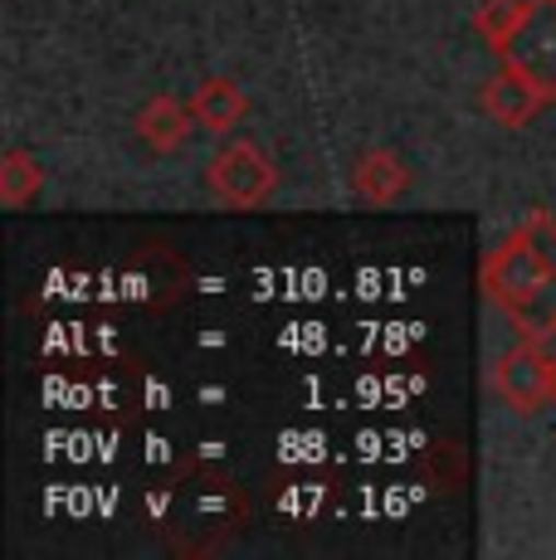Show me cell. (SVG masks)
Segmentation results:
<instances>
[{"label":"cell","instance_id":"cell-1","mask_svg":"<svg viewBox=\"0 0 556 560\" xmlns=\"http://www.w3.org/2000/svg\"><path fill=\"white\" fill-rule=\"evenodd\" d=\"M484 298L518 327V337H556V214L532 210L478 268Z\"/></svg>","mask_w":556,"mask_h":560},{"label":"cell","instance_id":"cell-2","mask_svg":"<svg viewBox=\"0 0 556 560\" xmlns=\"http://www.w3.org/2000/svg\"><path fill=\"white\" fill-rule=\"evenodd\" d=\"M206 186L224 210H259L278 190V166L259 142L234 137V142H224L220 152L206 161Z\"/></svg>","mask_w":556,"mask_h":560},{"label":"cell","instance_id":"cell-3","mask_svg":"<svg viewBox=\"0 0 556 560\" xmlns=\"http://www.w3.org/2000/svg\"><path fill=\"white\" fill-rule=\"evenodd\" d=\"M494 395L512 415H542L552 405V351L547 341L522 337L494 361Z\"/></svg>","mask_w":556,"mask_h":560},{"label":"cell","instance_id":"cell-4","mask_svg":"<svg viewBox=\"0 0 556 560\" xmlns=\"http://www.w3.org/2000/svg\"><path fill=\"white\" fill-rule=\"evenodd\" d=\"M494 54H498V63L522 69L547 93V103H556V0H528L522 25Z\"/></svg>","mask_w":556,"mask_h":560},{"label":"cell","instance_id":"cell-5","mask_svg":"<svg viewBox=\"0 0 556 560\" xmlns=\"http://www.w3.org/2000/svg\"><path fill=\"white\" fill-rule=\"evenodd\" d=\"M478 107H484L498 127H528L532 117L547 107V93H542L522 69L498 63V73L484 83V89H478Z\"/></svg>","mask_w":556,"mask_h":560},{"label":"cell","instance_id":"cell-6","mask_svg":"<svg viewBox=\"0 0 556 560\" xmlns=\"http://www.w3.org/2000/svg\"><path fill=\"white\" fill-rule=\"evenodd\" d=\"M190 127H196V113H190V103L171 98V93H157V98H147L142 107H137V117H132L137 142H142L152 156H176L181 147L190 142Z\"/></svg>","mask_w":556,"mask_h":560},{"label":"cell","instance_id":"cell-7","mask_svg":"<svg viewBox=\"0 0 556 560\" xmlns=\"http://www.w3.org/2000/svg\"><path fill=\"white\" fill-rule=\"evenodd\" d=\"M415 186V171L410 161H405L401 152H391V147H371V152L357 156V166H351V190H357L367 205H401L405 196H410Z\"/></svg>","mask_w":556,"mask_h":560},{"label":"cell","instance_id":"cell-8","mask_svg":"<svg viewBox=\"0 0 556 560\" xmlns=\"http://www.w3.org/2000/svg\"><path fill=\"white\" fill-rule=\"evenodd\" d=\"M190 113H196V122L210 127V132H234V127L250 117V93L234 79H206L196 89V98H190Z\"/></svg>","mask_w":556,"mask_h":560},{"label":"cell","instance_id":"cell-9","mask_svg":"<svg viewBox=\"0 0 556 560\" xmlns=\"http://www.w3.org/2000/svg\"><path fill=\"white\" fill-rule=\"evenodd\" d=\"M39 190H45V166H39L25 147H10V152L0 156V205L20 210V205H30Z\"/></svg>","mask_w":556,"mask_h":560},{"label":"cell","instance_id":"cell-10","mask_svg":"<svg viewBox=\"0 0 556 560\" xmlns=\"http://www.w3.org/2000/svg\"><path fill=\"white\" fill-rule=\"evenodd\" d=\"M522 15H528V0H478L474 5V30L498 49L502 39L522 25Z\"/></svg>","mask_w":556,"mask_h":560},{"label":"cell","instance_id":"cell-11","mask_svg":"<svg viewBox=\"0 0 556 560\" xmlns=\"http://www.w3.org/2000/svg\"><path fill=\"white\" fill-rule=\"evenodd\" d=\"M552 405H556V351H552Z\"/></svg>","mask_w":556,"mask_h":560}]
</instances>
